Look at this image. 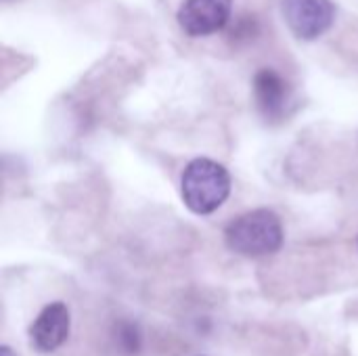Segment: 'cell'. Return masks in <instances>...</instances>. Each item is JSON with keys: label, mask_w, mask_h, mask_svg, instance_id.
I'll return each mask as SVG.
<instances>
[{"label": "cell", "mask_w": 358, "mask_h": 356, "mask_svg": "<svg viewBox=\"0 0 358 356\" xmlns=\"http://www.w3.org/2000/svg\"><path fill=\"white\" fill-rule=\"evenodd\" d=\"M180 195L193 214H212L231 195V174L214 159H193L182 172Z\"/></svg>", "instance_id": "1"}, {"label": "cell", "mask_w": 358, "mask_h": 356, "mask_svg": "<svg viewBox=\"0 0 358 356\" xmlns=\"http://www.w3.org/2000/svg\"><path fill=\"white\" fill-rule=\"evenodd\" d=\"M229 250L248 258L271 256L283 245V227L275 212L252 210L229 222L224 231Z\"/></svg>", "instance_id": "2"}, {"label": "cell", "mask_w": 358, "mask_h": 356, "mask_svg": "<svg viewBox=\"0 0 358 356\" xmlns=\"http://www.w3.org/2000/svg\"><path fill=\"white\" fill-rule=\"evenodd\" d=\"M283 13L292 31L302 40L323 36L336 17L331 0H283Z\"/></svg>", "instance_id": "3"}, {"label": "cell", "mask_w": 358, "mask_h": 356, "mask_svg": "<svg viewBox=\"0 0 358 356\" xmlns=\"http://www.w3.org/2000/svg\"><path fill=\"white\" fill-rule=\"evenodd\" d=\"M231 8L233 0H185L178 8V23L193 38L210 36L227 25Z\"/></svg>", "instance_id": "4"}, {"label": "cell", "mask_w": 358, "mask_h": 356, "mask_svg": "<svg viewBox=\"0 0 358 356\" xmlns=\"http://www.w3.org/2000/svg\"><path fill=\"white\" fill-rule=\"evenodd\" d=\"M69 327H71L69 308L63 302H50L40 311L36 321L29 325L31 346L44 355L52 353L65 344V340L69 338Z\"/></svg>", "instance_id": "5"}, {"label": "cell", "mask_w": 358, "mask_h": 356, "mask_svg": "<svg viewBox=\"0 0 358 356\" xmlns=\"http://www.w3.org/2000/svg\"><path fill=\"white\" fill-rule=\"evenodd\" d=\"M287 82L275 69H260L254 78V99L266 120H279L287 105Z\"/></svg>", "instance_id": "6"}, {"label": "cell", "mask_w": 358, "mask_h": 356, "mask_svg": "<svg viewBox=\"0 0 358 356\" xmlns=\"http://www.w3.org/2000/svg\"><path fill=\"white\" fill-rule=\"evenodd\" d=\"M0 356H15V355H13V350H10L8 346H2V348H0Z\"/></svg>", "instance_id": "7"}]
</instances>
